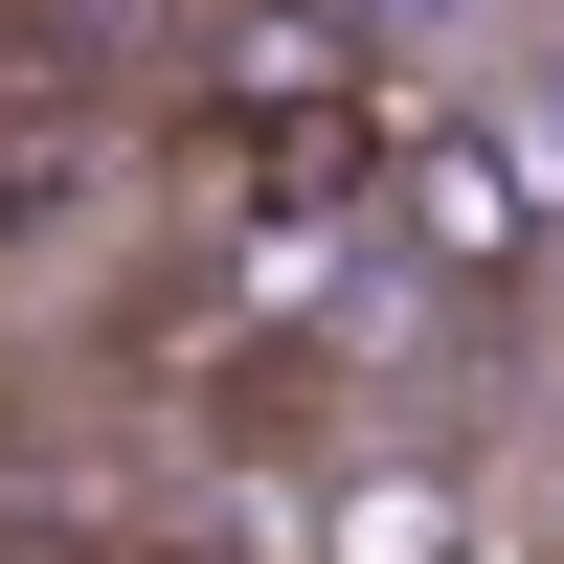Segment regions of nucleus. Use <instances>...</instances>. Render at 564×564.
I'll use <instances>...</instances> for the list:
<instances>
[{
	"label": "nucleus",
	"instance_id": "3",
	"mask_svg": "<svg viewBox=\"0 0 564 564\" xmlns=\"http://www.w3.org/2000/svg\"><path fill=\"white\" fill-rule=\"evenodd\" d=\"M181 68H204V135H249V113H384V23L361 0H181Z\"/></svg>",
	"mask_w": 564,
	"mask_h": 564
},
{
	"label": "nucleus",
	"instance_id": "2",
	"mask_svg": "<svg viewBox=\"0 0 564 564\" xmlns=\"http://www.w3.org/2000/svg\"><path fill=\"white\" fill-rule=\"evenodd\" d=\"M294 564H497L475 452H430V430H339V452H294Z\"/></svg>",
	"mask_w": 564,
	"mask_h": 564
},
{
	"label": "nucleus",
	"instance_id": "1",
	"mask_svg": "<svg viewBox=\"0 0 564 564\" xmlns=\"http://www.w3.org/2000/svg\"><path fill=\"white\" fill-rule=\"evenodd\" d=\"M361 249L452 316H520L564 271V135H520L497 90H384V181H361Z\"/></svg>",
	"mask_w": 564,
	"mask_h": 564
}]
</instances>
